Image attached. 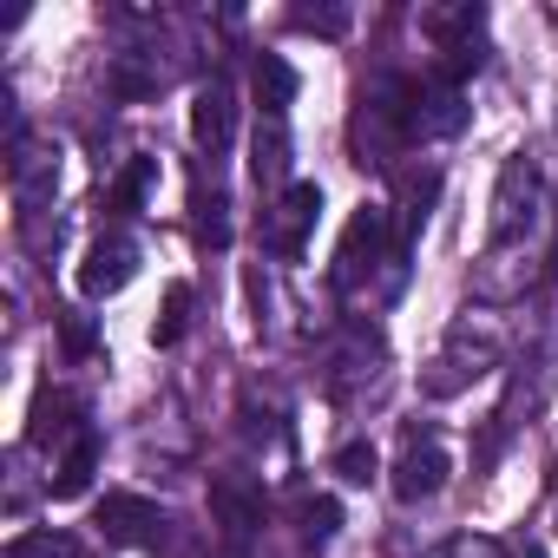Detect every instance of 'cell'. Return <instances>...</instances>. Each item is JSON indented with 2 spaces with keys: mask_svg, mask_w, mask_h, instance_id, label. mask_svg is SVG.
I'll list each match as a JSON object with an SVG mask.
<instances>
[{
  "mask_svg": "<svg viewBox=\"0 0 558 558\" xmlns=\"http://www.w3.org/2000/svg\"><path fill=\"white\" fill-rule=\"evenodd\" d=\"M408 125L421 132V138H447V132H460L466 125V106H460V93H414V112H408Z\"/></svg>",
  "mask_w": 558,
  "mask_h": 558,
  "instance_id": "obj_7",
  "label": "cell"
},
{
  "mask_svg": "<svg viewBox=\"0 0 558 558\" xmlns=\"http://www.w3.org/2000/svg\"><path fill=\"white\" fill-rule=\"evenodd\" d=\"M66 414H73V395H60V388H53V395H40V401H34V427H27V440H34V447L60 440V434L73 427Z\"/></svg>",
  "mask_w": 558,
  "mask_h": 558,
  "instance_id": "obj_12",
  "label": "cell"
},
{
  "mask_svg": "<svg viewBox=\"0 0 558 558\" xmlns=\"http://www.w3.org/2000/svg\"><path fill=\"white\" fill-rule=\"evenodd\" d=\"M316 210H323V191H316V184H290V197H283V223H276V243L296 250L303 230L316 223Z\"/></svg>",
  "mask_w": 558,
  "mask_h": 558,
  "instance_id": "obj_11",
  "label": "cell"
},
{
  "mask_svg": "<svg viewBox=\"0 0 558 558\" xmlns=\"http://www.w3.org/2000/svg\"><path fill=\"white\" fill-rule=\"evenodd\" d=\"M250 171H256V184H283V171H290V138H283V119L256 125V145H250Z\"/></svg>",
  "mask_w": 558,
  "mask_h": 558,
  "instance_id": "obj_10",
  "label": "cell"
},
{
  "mask_svg": "<svg viewBox=\"0 0 558 558\" xmlns=\"http://www.w3.org/2000/svg\"><path fill=\"white\" fill-rule=\"evenodd\" d=\"M230 125H236V93H230L223 80H210V86L191 99V138H197L204 151H223V145H230Z\"/></svg>",
  "mask_w": 558,
  "mask_h": 558,
  "instance_id": "obj_5",
  "label": "cell"
},
{
  "mask_svg": "<svg viewBox=\"0 0 558 558\" xmlns=\"http://www.w3.org/2000/svg\"><path fill=\"white\" fill-rule=\"evenodd\" d=\"M519 191H538V178H532L525 165H506V178H499V204H493V236H499V243L532 217V204H519Z\"/></svg>",
  "mask_w": 558,
  "mask_h": 558,
  "instance_id": "obj_9",
  "label": "cell"
},
{
  "mask_svg": "<svg viewBox=\"0 0 558 558\" xmlns=\"http://www.w3.org/2000/svg\"><path fill=\"white\" fill-rule=\"evenodd\" d=\"M93 525H99L112 545H158L165 512H158L145 493H106V499H99V512H93Z\"/></svg>",
  "mask_w": 558,
  "mask_h": 558,
  "instance_id": "obj_2",
  "label": "cell"
},
{
  "mask_svg": "<svg viewBox=\"0 0 558 558\" xmlns=\"http://www.w3.org/2000/svg\"><path fill=\"white\" fill-rule=\"evenodd\" d=\"M381 250H388V204H362V210L349 217L342 243H336V283L355 290L362 276L381 263Z\"/></svg>",
  "mask_w": 558,
  "mask_h": 558,
  "instance_id": "obj_1",
  "label": "cell"
},
{
  "mask_svg": "<svg viewBox=\"0 0 558 558\" xmlns=\"http://www.w3.org/2000/svg\"><path fill=\"white\" fill-rule=\"evenodd\" d=\"M303 532H310L316 545H329V538L342 532V506H336V499H310V506H303Z\"/></svg>",
  "mask_w": 558,
  "mask_h": 558,
  "instance_id": "obj_18",
  "label": "cell"
},
{
  "mask_svg": "<svg viewBox=\"0 0 558 558\" xmlns=\"http://www.w3.org/2000/svg\"><path fill=\"white\" fill-rule=\"evenodd\" d=\"M151 178H158V158H132V165H125V178L112 184V204H119V210H138V204H145V191H151Z\"/></svg>",
  "mask_w": 558,
  "mask_h": 558,
  "instance_id": "obj_13",
  "label": "cell"
},
{
  "mask_svg": "<svg viewBox=\"0 0 558 558\" xmlns=\"http://www.w3.org/2000/svg\"><path fill=\"white\" fill-rule=\"evenodd\" d=\"M184 310H191V290L171 283V290H165V316L151 323V342H158V349H171V342L184 336Z\"/></svg>",
  "mask_w": 558,
  "mask_h": 558,
  "instance_id": "obj_14",
  "label": "cell"
},
{
  "mask_svg": "<svg viewBox=\"0 0 558 558\" xmlns=\"http://www.w3.org/2000/svg\"><path fill=\"white\" fill-rule=\"evenodd\" d=\"M66 349H73V355L93 349V323H86V316H66Z\"/></svg>",
  "mask_w": 558,
  "mask_h": 558,
  "instance_id": "obj_20",
  "label": "cell"
},
{
  "mask_svg": "<svg viewBox=\"0 0 558 558\" xmlns=\"http://www.w3.org/2000/svg\"><path fill=\"white\" fill-rule=\"evenodd\" d=\"M138 276V243L132 236H99L93 250H86V263H80V296H119L125 283Z\"/></svg>",
  "mask_w": 558,
  "mask_h": 558,
  "instance_id": "obj_3",
  "label": "cell"
},
{
  "mask_svg": "<svg viewBox=\"0 0 558 558\" xmlns=\"http://www.w3.org/2000/svg\"><path fill=\"white\" fill-rule=\"evenodd\" d=\"M93 473H99V434L86 427V434L66 447V460L53 466V499H80V493L93 486Z\"/></svg>",
  "mask_w": 558,
  "mask_h": 558,
  "instance_id": "obj_8",
  "label": "cell"
},
{
  "mask_svg": "<svg viewBox=\"0 0 558 558\" xmlns=\"http://www.w3.org/2000/svg\"><path fill=\"white\" fill-rule=\"evenodd\" d=\"M545 276H551V283H558V236H551V256H545Z\"/></svg>",
  "mask_w": 558,
  "mask_h": 558,
  "instance_id": "obj_21",
  "label": "cell"
},
{
  "mask_svg": "<svg viewBox=\"0 0 558 558\" xmlns=\"http://www.w3.org/2000/svg\"><path fill=\"white\" fill-rule=\"evenodd\" d=\"M447 473H453V460H447V447H408L401 453V466H395V493L408 499V506H421V499H434L440 486H447Z\"/></svg>",
  "mask_w": 558,
  "mask_h": 558,
  "instance_id": "obj_4",
  "label": "cell"
},
{
  "mask_svg": "<svg viewBox=\"0 0 558 558\" xmlns=\"http://www.w3.org/2000/svg\"><path fill=\"white\" fill-rule=\"evenodd\" d=\"M256 106H263L269 119H283V112L296 106V66H290L283 53H256Z\"/></svg>",
  "mask_w": 558,
  "mask_h": 558,
  "instance_id": "obj_6",
  "label": "cell"
},
{
  "mask_svg": "<svg viewBox=\"0 0 558 558\" xmlns=\"http://www.w3.org/2000/svg\"><path fill=\"white\" fill-rule=\"evenodd\" d=\"M336 473H342L349 486H368V480L381 473V460H375V447H362V440H355V447H342V453H336Z\"/></svg>",
  "mask_w": 558,
  "mask_h": 558,
  "instance_id": "obj_16",
  "label": "cell"
},
{
  "mask_svg": "<svg viewBox=\"0 0 558 558\" xmlns=\"http://www.w3.org/2000/svg\"><path fill=\"white\" fill-rule=\"evenodd\" d=\"M290 21H296L303 34H323V40H342V34H349V14H342V8H296Z\"/></svg>",
  "mask_w": 558,
  "mask_h": 558,
  "instance_id": "obj_15",
  "label": "cell"
},
{
  "mask_svg": "<svg viewBox=\"0 0 558 558\" xmlns=\"http://www.w3.org/2000/svg\"><path fill=\"white\" fill-rule=\"evenodd\" d=\"M525 558H545V551H525Z\"/></svg>",
  "mask_w": 558,
  "mask_h": 558,
  "instance_id": "obj_22",
  "label": "cell"
},
{
  "mask_svg": "<svg viewBox=\"0 0 558 558\" xmlns=\"http://www.w3.org/2000/svg\"><path fill=\"white\" fill-rule=\"evenodd\" d=\"M210 506L223 512V525H230V532H250V525H256V506H250L236 486H210Z\"/></svg>",
  "mask_w": 558,
  "mask_h": 558,
  "instance_id": "obj_17",
  "label": "cell"
},
{
  "mask_svg": "<svg viewBox=\"0 0 558 558\" xmlns=\"http://www.w3.org/2000/svg\"><path fill=\"white\" fill-rule=\"evenodd\" d=\"M8 558H73V538H60V532H27V538L8 545Z\"/></svg>",
  "mask_w": 558,
  "mask_h": 558,
  "instance_id": "obj_19",
  "label": "cell"
}]
</instances>
